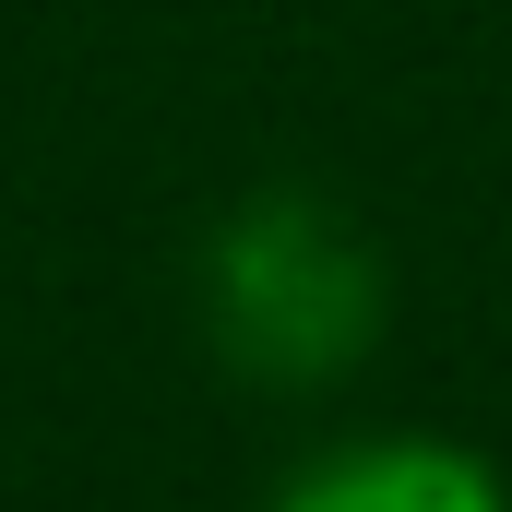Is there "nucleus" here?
<instances>
[{"mask_svg": "<svg viewBox=\"0 0 512 512\" xmlns=\"http://www.w3.org/2000/svg\"><path fill=\"white\" fill-rule=\"evenodd\" d=\"M191 310H203V346L215 370L251 393H334L370 370L393 322V274L370 251V227L310 191V179H262L239 191L215 227H203V262H191Z\"/></svg>", "mask_w": 512, "mask_h": 512, "instance_id": "nucleus-1", "label": "nucleus"}, {"mask_svg": "<svg viewBox=\"0 0 512 512\" xmlns=\"http://www.w3.org/2000/svg\"><path fill=\"white\" fill-rule=\"evenodd\" d=\"M262 512H512V489L489 453H465L441 429H358V441H322L310 465H286Z\"/></svg>", "mask_w": 512, "mask_h": 512, "instance_id": "nucleus-2", "label": "nucleus"}]
</instances>
